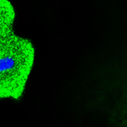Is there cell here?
Segmentation results:
<instances>
[{
	"label": "cell",
	"mask_w": 127,
	"mask_h": 127,
	"mask_svg": "<svg viewBox=\"0 0 127 127\" xmlns=\"http://www.w3.org/2000/svg\"><path fill=\"white\" fill-rule=\"evenodd\" d=\"M35 51L29 39L10 31L0 35V99H19L32 69Z\"/></svg>",
	"instance_id": "6da1fadb"
},
{
	"label": "cell",
	"mask_w": 127,
	"mask_h": 127,
	"mask_svg": "<svg viewBox=\"0 0 127 127\" xmlns=\"http://www.w3.org/2000/svg\"><path fill=\"white\" fill-rule=\"evenodd\" d=\"M15 11L7 0H0V35L12 31Z\"/></svg>",
	"instance_id": "7a4b0ae2"
}]
</instances>
